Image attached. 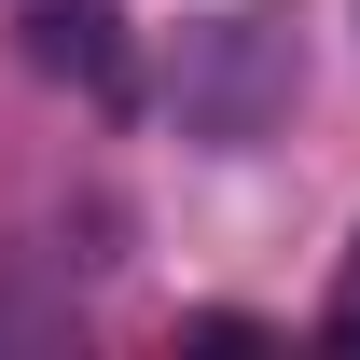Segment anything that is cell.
Segmentation results:
<instances>
[{
  "label": "cell",
  "instance_id": "cell-1",
  "mask_svg": "<svg viewBox=\"0 0 360 360\" xmlns=\"http://www.w3.org/2000/svg\"><path fill=\"white\" fill-rule=\"evenodd\" d=\"M28 56H42V70H84L97 97L125 84V42H111V14H97V0H42V14H28Z\"/></svg>",
  "mask_w": 360,
  "mask_h": 360
}]
</instances>
